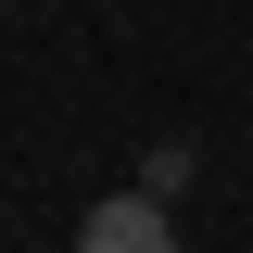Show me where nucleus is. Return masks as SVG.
Returning a JSON list of instances; mask_svg holds the SVG:
<instances>
[{
  "label": "nucleus",
  "instance_id": "f257e3e1",
  "mask_svg": "<svg viewBox=\"0 0 253 253\" xmlns=\"http://www.w3.org/2000/svg\"><path fill=\"white\" fill-rule=\"evenodd\" d=\"M76 241H89V253H165V241H177V215H165V190L139 177V190H114V203H89Z\"/></svg>",
  "mask_w": 253,
  "mask_h": 253
}]
</instances>
